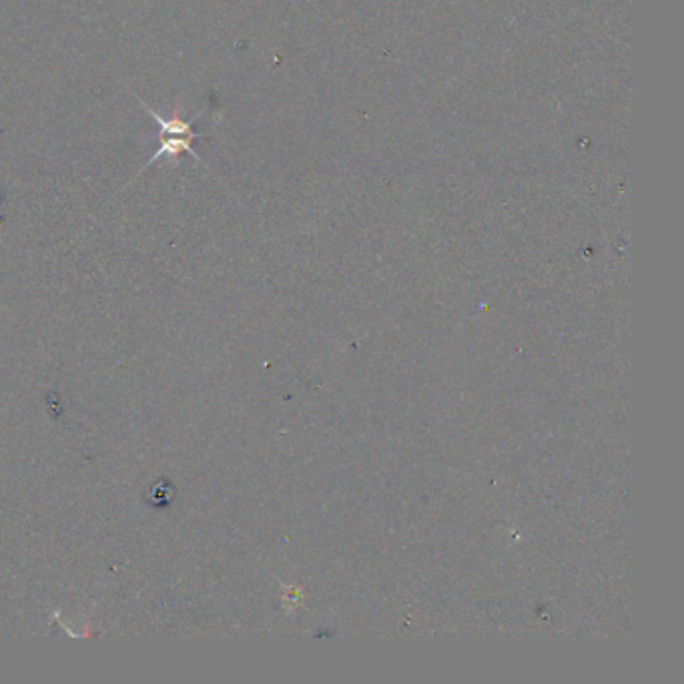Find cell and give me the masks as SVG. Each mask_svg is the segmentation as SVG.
Wrapping results in <instances>:
<instances>
[{
  "label": "cell",
  "instance_id": "cell-1",
  "mask_svg": "<svg viewBox=\"0 0 684 684\" xmlns=\"http://www.w3.org/2000/svg\"><path fill=\"white\" fill-rule=\"evenodd\" d=\"M201 139V135L195 131V133H163L159 131V149L157 153L149 159V163H145L143 171L147 167H151L153 163H157L161 157H169V155H179L181 151H187L191 153L199 163H201V157L197 155V151L191 147L193 141Z\"/></svg>",
  "mask_w": 684,
  "mask_h": 684
}]
</instances>
